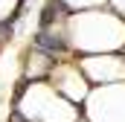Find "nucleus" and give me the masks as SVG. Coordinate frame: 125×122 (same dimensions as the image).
<instances>
[{
    "instance_id": "nucleus-1",
    "label": "nucleus",
    "mask_w": 125,
    "mask_h": 122,
    "mask_svg": "<svg viewBox=\"0 0 125 122\" xmlns=\"http://www.w3.org/2000/svg\"><path fill=\"white\" fill-rule=\"evenodd\" d=\"M35 47H38V50H44L47 55H55V52H64V50H67V44H64L61 35L47 32V29H41L38 35H35Z\"/></svg>"
}]
</instances>
